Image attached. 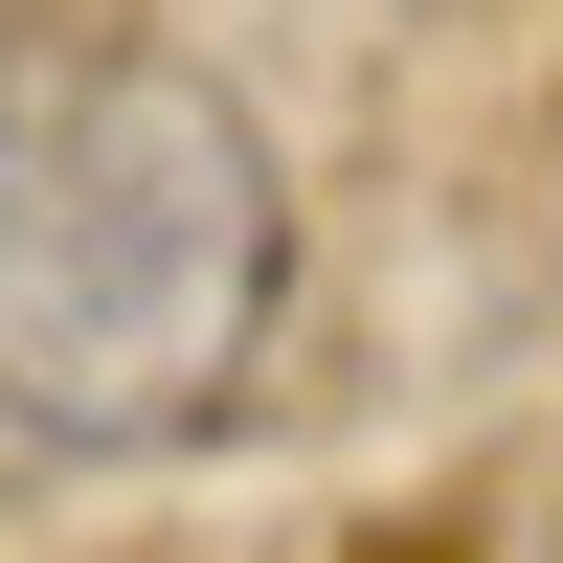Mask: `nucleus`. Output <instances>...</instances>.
Instances as JSON below:
<instances>
[{
  "label": "nucleus",
  "instance_id": "nucleus-1",
  "mask_svg": "<svg viewBox=\"0 0 563 563\" xmlns=\"http://www.w3.org/2000/svg\"><path fill=\"white\" fill-rule=\"evenodd\" d=\"M294 316V180L225 68L135 23H0V429L158 451L249 406Z\"/></svg>",
  "mask_w": 563,
  "mask_h": 563
}]
</instances>
